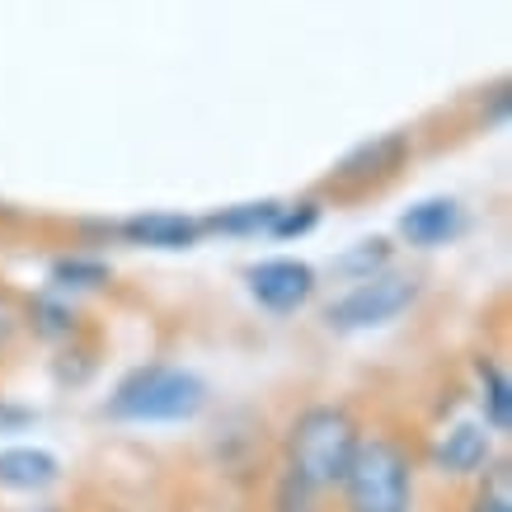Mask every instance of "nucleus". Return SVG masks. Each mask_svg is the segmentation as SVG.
Segmentation results:
<instances>
[{
    "mask_svg": "<svg viewBox=\"0 0 512 512\" xmlns=\"http://www.w3.org/2000/svg\"><path fill=\"white\" fill-rule=\"evenodd\" d=\"M315 226V207L311 202H301V212H292V207H278V217H273V226H268V235H278V240H287V235H301Z\"/></svg>",
    "mask_w": 512,
    "mask_h": 512,
    "instance_id": "obj_14",
    "label": "nucleus"
},
{
    "mask_svg": "<svg viewBox=\"0 0 512 512\" xmlns=\"http://www.w3.org/2000/svg\"><path fill=\"white\" fill-rule=\"evenodd\" d=\"M419 301V282L404 278V273H376L362 278L353 292L329 306V325L334 329H381L390 320H400L409 306Z\"/></svg>",
    "mask_w": 512,
    "mask_h": 512,
    "instance_id": "obj_4",
    "label": "nucleus"
},
{
    "mask_svg": "<svg viewBox=\"0 0 512 512\" xmlns=\"http://www.w3.org/2000/svg\"><path fill=\"white\" fill-rule=\"evenodd\" d=\"M123 235L132 245H151V249H188L202 235V221L174 217V212H151V217H132L123 226Z\"/></svg>",
    "mask_w": 512,
    "mask_h": 512,
    "instance_id": "obj_8",
    "label": "nucleus"
},
{
    "mask_svg": "<svg viewBox=\"0 0 512 512\" xmlns=\"http://www.w3.org/2000/svg\"><path fill=\"white\" fill-rule=\"evenodd\" d=\"M249 282V296L268 306V311H296V306H306L315 292V268L301 264V259H264V264H254L245 273Z\"/></svg>",
    "mask_w": 512,
    "mask_h": 512,
    "instance_id": "obj_5",
    "label": "nucleus"
},
{
    "mask_svg": "<svg viewBox=\"0 0 512 512\" xmlns=\"http://www.w3.org/2000/svg\"><path fill=\"white\" fill-rule=\"evenodd\" d=\"M480 381H484V400H489V423H494V428H508L512 423V386H508V376L498 372L494 362H480Z\"/></svg>",
    "mask_w": 512,
    "mask_h": 512,
    "instance_id": "obj_11",
    "label": "nucleus"
},
{
    "mask_svg": "<svg viewBox=\"0 0 512 512\" xmlns=\"http://www.w3.org/2000/svg\"><path fill=\"white\" fill-rule=\"evenodd\" d=\"M475 512H512V494H508V466L494 470V489L475 503Z\"/></svg>",
    "mask_w": 512,
    "mask_h": 512,
    "instance_id": "obj_15",
    "label": "nucleus"
},
{
    "mask_svg": "<svg viewBox=\"0 0 512 512\" xmlns=\"http://www.w3.org/2000/svg\"><path fill=\"white\" fill-rule=\"evenodd\" d=\"M273 217H278V202H245V207H231V212H217L202 226H212L221 235H259L273 226Z\"/></svg>",
    "mask_w": 512,
    "mask_h": 512,
    "instance_id": "obj_10",
    "label": "nucleus"
},
{
    "mask_svg": "<svg viewBox=\"0 0 512 512\" xmlns=\"http://www.w3.org/2000/svg\"><path fill=\"white\" fill-rule=\"evenodd\" d=\"M52 282L57 287H99V282H109V268L94 259H62L52 268Z\"/></svg>",
    "mask_w": 512,
    "mask_h": 512,
    "instance_id": "obj_13",
    "label": "nucleus"
},
{
    "mask_svg": "<svg viewBox=\"0 0 512 512\" xmlns=\"http://www.w3.org/2000/svg\"><path fill=\"white\" fill-rule=\"evenodd\" d=\"M343 494H348V512H409L414 475H409L404 451L386 437H372V442L357 437L348 475H343Z\"/></svg>",
    "mask_w": 512,
    "mask_h": 512,
    "instance_id": "obj_2",
    "label": "nucleus"
},
{
    "mask_svg": "<svg viewBox=\"0 0 512 512\" xmlns=\"http://www.w3.org/2000/svg\"><path fill=\"white\" fill-rule=\"evenodd\" d=\"M202 404H207L202 376L179 372V367H146L118 386V395L109 400V414L127 423H184Z\"/></svg>",
    "mask_w": 512,
    "mask_h": 512,
    "instance_id": "obj_1",
    "label": "nucleus"
},
{
    "mask_svg": "<svg viewBox=\"0 0 512 512\" xmlns=\"http://www.w3.org/2000/svg\"><path fill=\"white\" fill-rule=\"evenodd\" d=\"M400 231L409 245H419V249H437V245H447L451 235L461 231V207L451 198H428L419 202V207H409L400 217Z\"/></svg>",
    "mask_w": 512,
    "mask_h": 512,
    "instance_id": "obj_7",
    "label": "nucleus"
},
{
    "mask_svg": "<svg viewBox=\"0 0 512 512\" xmlns=\"http://www.w3.org/2000/svg\"><path fill=\"white\" fill-rule=\"evenodd\" d=\"M357 447V428L343 409H311L292 428V470L311 489H334L348 475Z\"/></svg>",
    "mask_w": 512,
    "mask_h": 512,
    "instance_id": "obj_3",
    "label": "nucleus"
},
{
    "mask_svg": "<svg viewBox=\"0 0 512 512\" xmlns=\"http://www.w3.org/2000/svg\"><path fill=\"white\" fill-rule=\"evenodd\" d=\"M386 259H390L386 240H367V245H357L353 254H343L334 268H339V273H348V278H372L376 268H386Z\"/></svg>",
    "mask_w": 512,
    "mask_h": 512,
    "instance_id": "obj_12",
    "label": "nucleus"
},
{
    "mask_svg": "<svg viewBox=\"0 0 512 512\" xmlns=\"http://www.w3.org/2000/svg\"><path fill=\"white\" fill-rule=\"evenodd\" d=\"M10 334H15V311H10V306L0 301V348L10 343Z\"/></svg>",
    "mask_w": 512,
    "mask_h": 512,
    "instance_id": "obj_16",
    "label": "nucleus"
},
{
    "mask_svg": "<svg viewBox=\"0 0 512 512\" xmlns=\"http://www.w3.org/2000/svg\"><path fill=\"white\" fill-rule=\"evenodd\" d=\"M484 456H489V433H484L480 423H461V428H451L447 442H442V451H437L442 470H451V475H470V470H480Z\"/></svg>",
    "mask_w": 512,
    "mask_h": 512,
    "instance_id": "obj_9",
    "label": "nucleus"
},
{
    "mask_svg": "<svg viewBox=\"0 0 512 512\" xmlns=\"http://www.w3.org/2000/svg\"><path fill=\"white\" fill-rule=\"evenodd\" d=\"M62 475V461L43 447H5L0 451V489H19V494H38Z\"/></svg>",
    "mask_w": 512,
    "mask_h": 512,
    "instance_id": "obj_6",
    "label": "nucleus"
}]
</instances>
